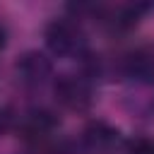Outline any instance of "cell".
I'll use <instances>...</instances> for the list:
<instances>
[{
    "instance_id": "obj_1",
    "label": "cell",
    "mask_w": 154,
    "mask_h": 154,
    "mask_svg": "<svg viewBox=\"0 0 154 154\" xmlns=\"http://www.w3.org/2000/svg\"><path fill=\"white\" fill-rule=\"evenodd\" d=\"M46 43L51 46V51H55V53H72V51H77L79 48V43H82V31H79V26L75 24V22H70V19H55V22H51L48 24V29H46Z\"/></svg>"
},
{
    "instance_id": "obj_2",
    "label": "cell",
    "mask_w": 154,
    "mask_h": 154,
    "mask_svg": "<svg viewBox=\"0 0 154 154\" xmlns=\"http://www.w3.org/2000/svg\"><path fill=\"white\" fill-rule=\"evenodd\" d=\"M55 94H58V101L63 106L72 108V111H84L91 103V89L79 77H63V79H58Z\"/></svg>"
},
{
    "instance_id": "obj_3",
    "label": "cell",
    "mask_w": 154,
    "mask_h": 154,
    "mask_svg": "<svg viewBox=\"0 0 154 154\" xmlns=\"http://www.w3.org/2000/svg\"><path fill=\"white\" fill-rule=\"evenodd\" d=\"M55 125H58V118H55L51 111H31V113H26V116L22 118L19 130H22L24 137L38 140V137L51 135V132L55 130Z\"/></svg>"
},
{
    "instance_id": "obj_4",
    "label": "cell",
    "mask_w": 154,
    "mask_h": 154,
    "mask_svg": "<svg viewBox=\"0 0 154 154\" xmlns=\"http://www.w3.org/2000/svg\"><path fill=\"white\" fill-rule=\"evenodd\" d=\"M125 67L135 77H154V46H142L125 58Z\"/></svg>"
},
{
    "instance_id": "obj_5",
    "label": "cell",
    "mask_w": 154,
    "mask_h": 154,
    "mask_svg": "<svg viewBox=\"0 0 154 154\" xmlns=\"http://www.w3.org/2000/svg\"><path fill=\"white\" fill-rule=\"evenodd\" d=\"M128 152L130 154H154V142L152 140H144V137H137V140L130 142Z\"/></svg>"
},
{
    "instance_id": "obj_6",
    "label": "cell",
    "mask_w": 154,
    "mask_h": 154,
    "mask_svg": "<svg viewBox=\"0 0 154 154\" xmlns=\"http://www.w3.org/2000/svg\"><path fill=\"white\" fill-rule=\"evenodd\" d=\"M10 125H12V116H10V111L5 106H0V132H5Z\"/></svg>"
},
{
    "instance_id": "obj_7",
    "label": "cell",
    "mask_w": 154,
    "mask_h": 154,
    "mask_svg": "<svg viewBox=\"0 0 154 154\" xmlns=\"http://www.w3.org/2000/svg\"><path fill=\"white\" fill-rule=\"evenodd\" d=\"M5 46V31H2V26H0V48Z\"/></svg>"
}]
</instances>
